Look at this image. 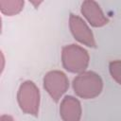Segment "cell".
I'll return each mask as SVG.
<instances>
[{
	"label": "cell",
	"mask_w": 121,
	"mask_h": 121,
	"mask_svg": "<svg viewBox=\"0 0 121 121\" xmlns=\"http://www.w3.org/2000/svg\"><path fill=\"white\" fill-rule=\"evenodd\" d=\"M72 86L78 96L91 99L100 95L103 89V81L98 74L93 71H84L73 79Z\"/></svg>",
	"instance_id": "1"
},
{
	"label": "cell",
	"mask_w": 121,
	"mask_h": 121,
	"mask_svg": "<svg viewBox=\"0 0 121 121\" xmlns=\"http://www.w3.org/2000/svg\"><path fill=\"white\" fill-rule=\"evenodd\" d=\"M88 52L78 44H68L62 47L61 62L65 70L70 73L80 74L86 70L89 64Z\"/></svg>",
	"instance_id": "2"
},
{
	"label": "cell",
	"mask_w": 121,
	"mask_h": 121,
	"mask_svg": "<svg viewBox=\"0 0 121 121\" xmlns=\"http://www.w3.org/2000/svg\"><path fill=\"white\" fill-rule=\"evenodd\" d=\"M40 97L39 88L31 80L24 81L17 92V102L21 111L30 115H38Z\"/></svg>",
	"instance_id": "3"
},
{
	"label": "cell",
	"mask_w": 121,
	"mask_h": 121,
	"mask_svg": "<svg viewBox=\"0 0 121 121\" xmlns=\"http://www.w3.org/2000/svg\"><path fill=\"white\" fill-rule=\"evenodd\" d=\"M43 88L51 98L58 102L69 87V80L66 75L60 70H52L43 77Z\"/></svg>",
	"instance_id": "4"
},
{
	"label": "cell",
	"mask_w": 121,
	"mask_h": 121,
	"mask_svg": "<svg viewBox=\"0 0 121 121\" xmlns=\"http://www.w3.org/2000/svg\"><path fill=\"white\" fill-rule=\"evenodd\" d=\"M69 27L73 37L78 42L88 47H95L94 34L89 26L81 17L71 13L69 17Z\"/></svg>",
	"instance_id": "5"
},
{
	"label": "cell",
	"mask_w": 121,
	"mask_h": 121,
	"mask_svg": "<svg viewBox=\"0 0 121 121\" xmlns=\"http://www.w3.org/2000/svg\"><path fill=\"white\" fill-rule=\"evenodd\" d=\"M80 12L88 23L95 27H101L109 23V19L103 13L100 6L93 0L84 1L81 4Z\"/></svg>",
	"instance_id": "6"
},
{
	"label": "cell",
	"mask_w": 121,
	"mask_h": 121,
	"mask_svg": "<svg viewBox=\"0 0 121 121\" xmlns=\"http://www.w3.org/2000/svg\"><path fill=\"white\" fill-rule=\"evenodd\" d=\"M81 112V105L78 98L67 95L61 100L60 114L63 121H79Z\"/></svg>",
	"instance_id": "7"
},
{
	"label": "cell",
	"mask_w": 121,
	"mask_h": 121,
	"mask_svg": "<svg viewBox=\"0 0 121 121\" xmlns=\"http://www.w3.org/2000/svg\"><path fill=\"white\" fill-rule=\"evenodd\" d=\"M24 7V1L12 0V1H0V10L3 14L12 16L19 13Z\"/></svg>",
	"instance_id": "8"
},
{
	"label": "cell",
	"mask_w": 121,
	"mask_h": 121,
	"mask_svg": "<svg viewBox=\"0 0 121 121\" xmlns=\"http://www.w3.org/2000/svg\"><path fill=\"white\" fill-rule=\"evenodd\" d=\"M109 71L112 78L121 85V60H115L110 62Z\"/></svg>",
	"instance_id": "9"
},
{
	"label": "cell",
	"mask_w": 121,
	"mask_h": 121,
	"mask_svg": "<svg viewBox=\"0 0 121 121\" xmlns=\"http://www.w3.org/2000/svg\"><path fill=\"white\" fill-rule=\"evenodd\" d=\"M0 121H14V119L12 118V116L8 115V114H3L0 117Z\"/></svg>",
	"instance_id": "10"
}]
</instances>
